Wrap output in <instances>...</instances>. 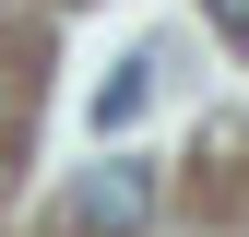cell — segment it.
I'll use <instances>...</instances> for the list:
<instances>
[{
  "label": "cell",
  "instance_id": "1",
  "mask_svg": "<svg viewBox=\"0 0 249 237\" xmlns=\"http://www.w3.org/2000/svg\"><path fill=\"white\" fill-rule=\"evenodd\" d=\"M142 214H154V178H142L131 154L83 166V178H71V202H59V225H71V237H142Z\"/></svg>",
  "mask_w": 249,
  "mask_h": 237
},
{
  "label": "cell",
  "instance_id": "2",
  "mask_svg": "<svg viewBox=\"0 0 249 237\" xmlns=\"http://www.w3.org/2000/svg\"><path fill=\"white\" fill-rule=\"evenodd\" d=\"M142 95H154V59H119V83L95 95V131H119V118H142Z\"/></svg>",
  "mask_w": 249,
  "mask_h": 237
},
{
  "label": "cell",
  "instance_id": "3",
  "mask_svg": "<svg viewBox=\"0 0 249 237\" xmlns=\"http://www.w3.org/2000/svg\"><path fill=\"white\" fill-rule=\"evenodd\" d=\"M202 24H213L226 48H249V0H202Z\"/></svg>",
  "mask_w": 249,
  "mask_h": 237
}]
</instances>
